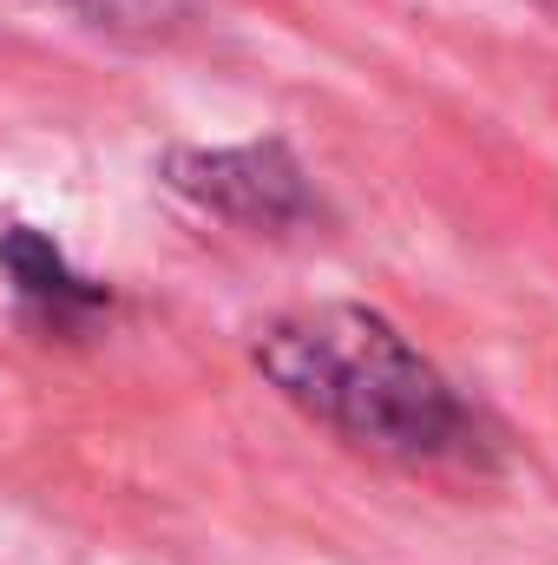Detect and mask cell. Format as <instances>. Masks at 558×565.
<instances>
[{"mask_svg": "<svg viewBox=\"0 0 558 565\" xmlns=\"http://www.w3.org/2000/svg\"><path fill=\"white\" fill-rule=\"evenodd\" d=\"M158 178L204 217L237 224V231H302L322 217L309 164L282 139H244V145H171Z\"/></svg>", "mask_w": 558, "mask_h": 565, "instance_id": "cell-2", "label": "cell"}, {"mask_svg": "<svg viewBox=\"0 0 558 565\" xmlns=\"http://www.w3.org/2000/svg\"><path fill=\"white\" fill-rule=\"evenodd\" d=\"M40 7H60L73 26L132 46H171L197 20V0H40Z\"/></svg>", "mask_w": 558, "mask_h": 565, "instance_id": "cell-4", "label": "cell"}, {"mask_svg": "<svg viewBox=\"0 0 558 565\" xmlns=\"http://www.w3.org/2000/svg\"><path fill=\"white\" fill-rule=\"evenodd\" d=\"M257 369L296 415L395 467H466L493 447L473 402L368 302H309L264 322Z\"/></svg>", "mask_w": 558, "mask_h": 565, "instance_id": "cell-1", "label": "cell"}, {"mask_svg": "<svg viewBox=\"0 0 558 565\" xmlns=\"http://www.w3.org/2000/svg\"><path fill=\"white\" fill-rule=\"evenodd\" d=\"M0 277L13 289L20 316L46 335H93L112 316V289L93 277H79L66 264V250L33 231V224H7L0 231Z\"/></svg>", "mask_w": 558, "mask_h": 565, "instance_id": "cell-3", "label": "cell"}, {"mask_svg": "<svg viewBox=\"0 0 558 565\" xmlns=\"http://www.w3.org/2000/svg\"><path fill=\"white\" fill-rule=\"evenodd\" d=\"M539 7H558V0H539Z\"/></svg>", "mask_w": 558, "mask_h": 565, "instance_id": "cell-5", "label": "cell"}]
</instances>
